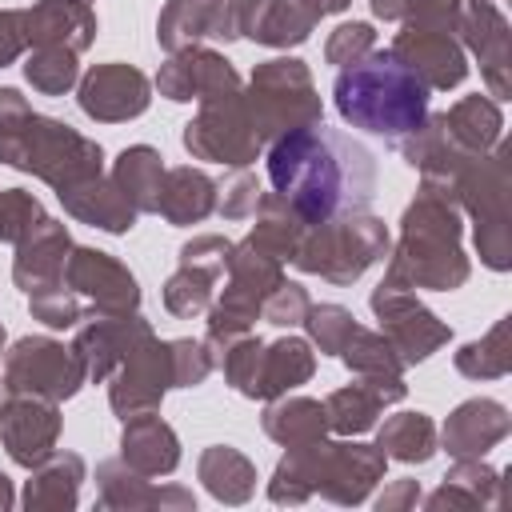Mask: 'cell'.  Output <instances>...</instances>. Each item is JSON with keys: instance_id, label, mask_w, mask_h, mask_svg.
Returning <instances> with one entry per match:
<instances>
[{"instance_id": "6da1fadb", "label": "cell", "mask_w": 512, "mask_h": 512, "mask_svg": "<svg viewBox=\"0 0 512 512\" xmlns=\"http://www.w3.org/2000/svg\"><path fill=\"white\" fill-rule=\"evenodd\" d=\"M268 176L276 192L312 224L372 200V156L332 128L288 132L268 156Z\"/></svg>"}, {"instance_id": "7a4b0ae2", "label": "cell", "mask_w": 512, "mask_h": 512, "mask_svg": "<svg viewBox=\"0 0 512 512\" xmlns=\"http://www.w3.org/2000/svg\"><path fill=\"white\" fill-rule=\"evenodd\" d=\"M336 104L344 120L380 136H400L424 120L428 92L396 56H376L340 76Z\"/></svg>"}]
</instances>
